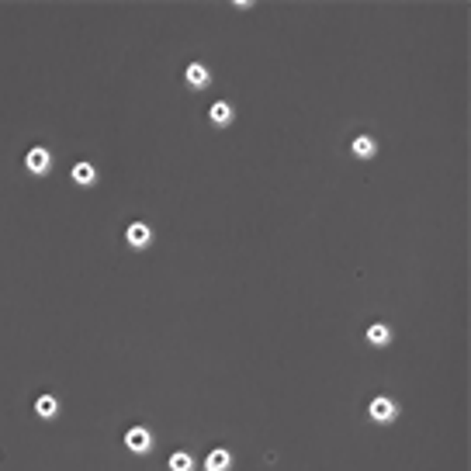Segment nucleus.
I'll use <instances>...</instances> for the list:
<instances>
[{"label": "nucleus", "mask_w": 471, "mask_h": 471, "mask_svg": "<svg viewBox=\"0 0 471 471\" xmlns=\"http://www.w3.org/2000/svg\"><path fill=\"white\" fill-rule=\"evenodd\" d=\"M364 340L371 343V346H388L391 343V326L388 322H371L368 333H364Z\"/></svg>", "instance_id": "7"}, {"label": "nucleus", "mask_w": 471, "mask_h": 471, "mask_svg": "<svg viewBox=\"0 0 471 471\" xmlns=\"http://www.w3.org/2000/svg\"><path fill=\"white\" fill-rule=\"evenodd\" d=\"M232 468V454L225 447H215L212 454L205 458V471H229Z\"/></svg>", "instance_id": "9"}, {"label": "nucleus", "mask_w": 471, "mask_h": 471, "mask_svg": "<svg viewBox=\"0 0 471 471\" xmlns=\"http://www.w3.org/2000/svg\"><path fill=\"white\" fill-rule=\"evenodd\" d=\"M208 118H212V125L225 129V125H232L236 111H232V104H229V101H215L212 108H208Z\"/></svg>", "instance_id": "6"}, {"label": "nucleus", "mask_w": 471, "mask_h": 471, "mask_svg": "<svg viewBox=\"0 0 471 471\" xmlns=\"http://www.w3.org/2000/svg\"><path fill=\"white\" fill-rule=\"evenodd\" d=\"M368 416L375 420V423H395L398 420V406H395V398H388V395H375L371 398V406H368Z\"/></svg>", "instance_id": "1"}, {"label": "nucleus", "mask_w": 471, "mask_h": 471, "mask_svg": "<svg viewBox=\"0 0 471 471\" xmlns=\"http://www.w3.org/2000/svg\"><path fill=\"white\" fill-rule=\"evenodd\" d=\"M73 184H80V187H94V184H97V167H94V163H87V160L73 163Z\"/></svg>", "instance_id": "8"}, {"label": "nucleus", "mask_w": 471, "mask_h": 471, "mask_svg": "<svg viewBox=\"0 0 471 471\" xmlns=\"http://www.w3.org/2000/svg\"><path fill=\"white\" fill-rule=\"evenodd\" d=\"M350 153H353L357 160H371V156L378 153V142H375L371 135H357V139H353V146H350Z\"/></svg>", "instance_id": "10"}, {"label": "nucleus", "mask_w": 471, "mask_h": 471, "mask_svg": "<svg viewBox=\"0 0 471 471\" xmlns=\"http://www.w3.org/2000/svg\"><path fill=\"white\" fill-rule=\"evenodd\" d=\"M25 167H28V173H35V177H45V173L52 170V153L45 146H32L28 156H25Z\"/></svg>", "instance_id": "2"}, {"label": "nucleus", "mask_w": 471, "mask_h": 471, "mask_svg": "<svg viewBox=\"0 0 471 471\" xmlns=\"http://www.w3.org/2000/svg\"><path fill=\"white\" fill-rule=\"evenodd\" d=\"M125 447H129L132 454H149L153 451V429H146V427L125 429Z\"/></svg>", "instance_id": "3"}, {"label": "nucleus", "mask_w": 471, "mask_h": 471, "mask_svg": "<svg viewBox=\"0 0 471 471\" xmlns=\"http://www.w3.org/2000/svg\"><path fill=\"white\" fill-rule=\"evenodd\" d=\"M125 243H129L132 250H146V246H153V229H149L146 222H132L129 229H125Z\"/></svg>", "instance_id": "4"}, {"label": "nucleus", "mask_w": 471, "mask_h": 471, "mask_svg": "<svg viewBox=\"0 0 471 471\" xmlns=\"http://www.w3.org/2000/svg\"><path fill=\"white\" fill-rule=\"evenodd\" d=\"M184 80L191 90H205V87L212 84V73H208V66L205 63H191L187 70H184Z\"/></svg>", "instance_id": "5"}, {"label": "nucleus", "mask_w": 471, "mask_h": 471, "mask_svg": "<svg viewBox=\"0 0 471 471\" xmlns=\"http://www.w3.org/2000/svg\"><path fill=\"white\" fill-rule=\"evenodd\" d=\"M170 471H194V458L187 451H173L170 454Z\"/></svg>", "instance_id": "12"}, {"label": "nucleus", "mask_w": 471, "mask_h": 471, "mask_svg": "<svg viewBox=\"0 0 471 471\" xmlns=\"http://www.w3.org/2000/svg\"><path fill=\"white\" fill-rule=\"evenodd\" d=\"M35 413H39L42 420H56V416H59V398H56V395H39V398H35Z\"/></svg>", "instance_id": "11"}]
</instances>
